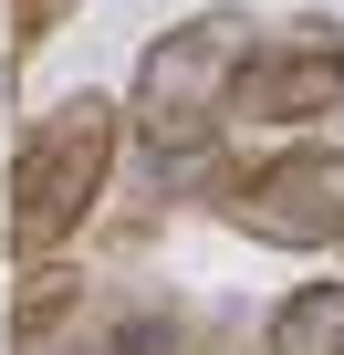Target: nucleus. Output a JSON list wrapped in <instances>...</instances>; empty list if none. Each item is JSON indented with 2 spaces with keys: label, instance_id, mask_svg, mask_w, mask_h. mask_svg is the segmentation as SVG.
Here are the masks:
<instances>
[{
  "label": "nucleus",
  "instance_id": "5",
  "mask_svg": "<svg viewBox=\"0 0 344 355\" xmlns=\"http://www.w3.org/2000/svg\"><path fill=\"white\" fill-rule=\"evenodd\" d=\"M261 355H344V282H292L261 324Z\"/></svg>",
  "mask_w": 344,
  "mask_h": 355
},
{
  "label": "nucleus",
  "instance_id": "6",
  "mask_svg": "<svg viewBox=\"0 0 344 355\" xmlns=\"http://www.w3.org/2000/svg\"><path fill=\"white\" fill-rule=\"evenodd\" d=\"M73 11H84V0H11V53H42Z\"/></svg>",
  "mask_w": 344,
  "mask_h": 355
},
{
  "label": "nucleus",
  "instance_id": "3",
  "mask_svg": "<svg viewBox=\"0 0 344 355\" xmlns=\"http://www.w3.org/2000/svg\"><path fill=\"white\" fill-rule=\"evenodd\" d=\"M219 220L261 251H334L344 241V146H282L219 189Z\"/></svg>",
  "mask_w": 344,
  "mask_h": 355
},
{
  "label": "nucleus",
  "instance_id": "1",
  "mask_svg": "<svg viewBox=\"0 0 344 355\" xmlns=\"http://www.w3.org/2000/svg\"><path fill=\"white\" fill-rule=\"evenodd\" d=\"M115 157H125V105L115 94H63L11 157V209H0L11 261H63L94 230V209L115 189Z\"/></svg>",
  "mask_w": 344,
  "mask_h": 355
},
{
  "label": "nucleus",
  "instance_id": "7",
  "mask_svg": "<svg viewBox=\"0 0 344 355\" xmlns=\"http://www.w3.org/2000/svg\"><path fill=\"white\" fill-rule=\"evenodd\" d=\"M11 355H115V334H105V324H84V313H73V324H53V334H42V345H11Z\"/></svg>",
  "mask_w": 344,
  "mask_h": 355
},
{
  "label": "nucleus",
  "instance_id": "4",
  "mask_svg": "<svg viewBox=\"0 0 344 355\" xmlns=\"http://www.w3.org/2000/svg\"><path fill=\"white\" fill-rule=\"evenodd\" d=\"M334 94H344V32L323 11H302V21H271L251 42L230 115L240 125H313V115H334Z\"/></svg>",
  "mask_w": 344,
  "mask_h": 355
},
{
  "label": "nucleus",
  "instance_id": "2",
  "mask_svg": "<svg viewBox=\"0 0 344 355\" xmlns=\"http://www.w3.org/2000/svg\"><path fill=\"white\" fill-rule=\"evenodd\" d=\"M251 42H261V21H251V11H199V21L156 32V42L136 53L125 125L146 136L156 178H167V167H209V146H219V125H230V84H240Z\"/></svg>",
  "mask_w": 344,
  "mask_h": 355
}]
</instances>
